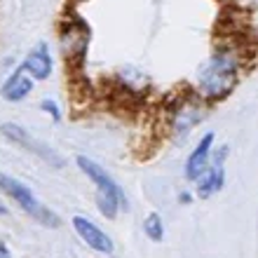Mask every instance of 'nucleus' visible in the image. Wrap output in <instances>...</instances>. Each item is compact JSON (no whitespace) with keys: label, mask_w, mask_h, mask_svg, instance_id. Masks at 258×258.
Segmentation results:
<instances>
[{"label":"nucleus","mask_w":258,"mask_h":258,"mask_svg":"<svg viewBox=\"0 0 258 258\" xmlns=\"http://www.w3.org/2000/svg\"><path fill=\"white\" fill-rule=\"evenodd\" d=\"M206 99H202L200 94H190L186 99H178L176 101V106L169 108V113H172V129H174L176 136H188V132L195 124L204 120L206 115Z\"/></svg>","instance_id":"obj_4"},{"label":"nucleus","mask_w":258,"mask_h":258,"mask_svg":"<svg viewBox=\"0 0 258 258\" xmlns=\"http://www.w3.org/2000/svg\"><path fill=\"white\" fill-rule=\"evenodd\" d=\"M40 108H42L45 113L52 115V120H54V122H61V110H59V106H56V101H52V99H42V101H40Z\"/></svg>","instance_id":"obj_13"},{"label":"nucleus","mask_w":258,"mask_h":258,"mask_svg":"<svg viewBox=\"0 0 258 258\" xmlns=\"http://www.w3.org/2000/svg\"><path fill=\"white\" fill-rule=\"evenodd\" d=\"M230 155V148L228 146H220V150L214 152V162L209 172H206L202 178L198 181V198L200 200H206L212 198L214 192H218L223 188V183H226V158Z\"/></svg>","instance_id":"obj_7"},{"label":"nucleus","mask_w":258,"mask_h":258,"mask_svg":"<svg viewBox=\"0 0 258 258\" xmlns=\"http://www.w3.org/2000/svg\"><path fill=\"white\" fill-rule=\"evenodd\" d=\"M178 202H181V204H190V202H192V195H190L188 190H181V195H178Z\"/></svg>","instance_id":"obj_14"},{"label":"nucleus","mask_w":258,"mask_h":258,"mask_svg":"<svg viewBox=\"0 0 258 258\" xmlns=\"http://www.w3.org/2000/svg\"><path fill=\"white\" fill-rule=\"evenodd\" d=\"M0 258H10V249L2 242H0Z\"/></svg>","instance_id":"obj_15"},{"label":"nucleus","mask_w":258,"mask_h":258,"mask_svg":"<svg viewBox=\"0 0 258 258\" xmlns=\"http://www.w3.org/2000/svg\"><path fill=\"white\" fill-rule=\"evenodd\" d=\"M212 146H214V134L206 132L204 136L200 138L198 148L190 152L188 160H186V178L188 181L198 183L209 172V167H212Z\"/></svg>","instance_id":"obj_8"},{"label":"nucleus","mask_w":258,"mask_h":258,"mask_svg":"<svg viewBox=\"0 0 258 258\" xmlns=\"http://www.w3.org/2000/svg\"><path fill=\"white\" fill-rule=\"evenodd\" d=\"M73 228L80 237H82V242H87V246H92L94 251H101V254H113V242H110V237L99 230L90 218H84V216H73Z\"/></svg>","instance_id":"obj_9"},{"label":"nucleus","mask_w":258,"mask_h":258,"mask_svg":"<svg viewBox=\"0 0 258 258\" xmlns=\"http://www.w3.org/2000/svg\"><path fill=\"white\" fill-rule=\"evenodd\" d=\"M244 54L235 45H220L198 70V94L206 101H223L242 76Z\"/></svg>","instance_id":"obj_1"},{"label":"nucleus","mask_w":258,"mask_h":258,"mask_svg":"<svg viewBox=\"0 0 258 258\" xmlns=\"http://www.w3.org/2000/svg\"><path fill=\"white\" fill-rule=\"evenodd\" d=\"M33 78L24 70V66H19V68L12 73V76L5 80V84H2V99L5 101H22L26 99L30 92H33Z\"/></svg>","instance_id":"obj_11"},{"label":"nucleus","mask_w":258,"mask_h":258,"mask_svg":"<svg viewBox=\"0 0 258 258\" xmlns=\"http://www.w3.org/2000/svg\"><path fill=\"white\" fill-rule=\"evenodd\" d=\"M0 132H2V136H8L10 141H14V144H19V146H24L26 150H30V152H36L40 160H45V162H50L54 169H61L64 167V158H61L59 152H54L50 146H45L42 141H38V138H33L26 132V129H22L19 124H2L0 127Z\"/></svg>","instance_id":"obj_5"},{"label":"nucleus","mask_w":258,"mask_h":258,"mask_svg":"<svg viewBox=\"0 0 258 258\" xmlns=\"http://www.w3.org/2000/svg\"><path fill=\"white\" fill-rule=\"evenodd\" d=\"M0 214H8V209H5V206H2V202H0Z\"/></svg>","instance_id":"obj_16"},{"label":"nucleus","mask_w":258,"mask_h":258,"mask_svg":"<svg viewBox=\"0 0 258 258\" xmlns=\"http://www.w3.org/2000/svg\"><path fill=\"white\" fill-rule=\"evenodd\" d=\"M144 232L150 237L152 242H162L164 240V226H162V216L158 212H150L144 220Z\"/></svg>","instance_id":"obj_12"},{"label":"nucleus","mask_w":258,"mask_h":258,"mask_svg":"<svg viewBox=\"0 0 258 258\" xmlns=\"http://www.w3.org/2000/svg\"><path fill=\"white\" fill-rule=\"evenodd\" d=\"M61 45H64V54L70 64H82L84 52L90 47V28L80 19H70L61 33Z\"/></svg>","instance_id":"obj_6"},{"label":"nucleus","mask_w":258,"mask_h":258,"mask_svg":"<svg viewBox=\"0 0 258 258\" xmlns=\"http://www.w3.org/2000/svg\"><path fill=\"white\" fill-rule=\"evenodd\" d=\"M0 190L8 192L12 200H16L24 212L30 214V216L38 220V223H42L45 228H59L61 226L59 216H56L52 209H47V206L40 204L38 200L33 198V192H30L24 183L16 181V178H12V176H8V174H0Z\"/></svg>","instance_id":"obj_3"},{"label":"nucleus","mask_w":258,"mask_h":258,"mask_svg":"<svg viewBox=\"0 0 258 258\" xmlns=\"http://www.w3.org/2000/svg\"><path fill=\"white\" fill-rule=\"evenodd\" d=\"M22 66L33 80H47L52 76V56H50V50H47L45 42H38L33 47Z\"/></svg>","instance_id":"obj_10"},{"label":"nucleus","mask_w":258,"mask_h":258,"mask_svg":"<svg viewBox=\"0 0 258 258\" xmlns=\"http://www.w3.org/2000/svg\"><path fill=\"white\" fill-rule=\"evenodd\" d=\"M76 162H78V167L82 169L84 174L96 183V206H99V212L104 214L106 218H115L120 209L127 212L129 209L127 195H124V192L120 190V186L106 174V169L99 167L94 160L84 158V155H78Z\"/></svg>","instance_id":"obj_2"}]
</instances>
